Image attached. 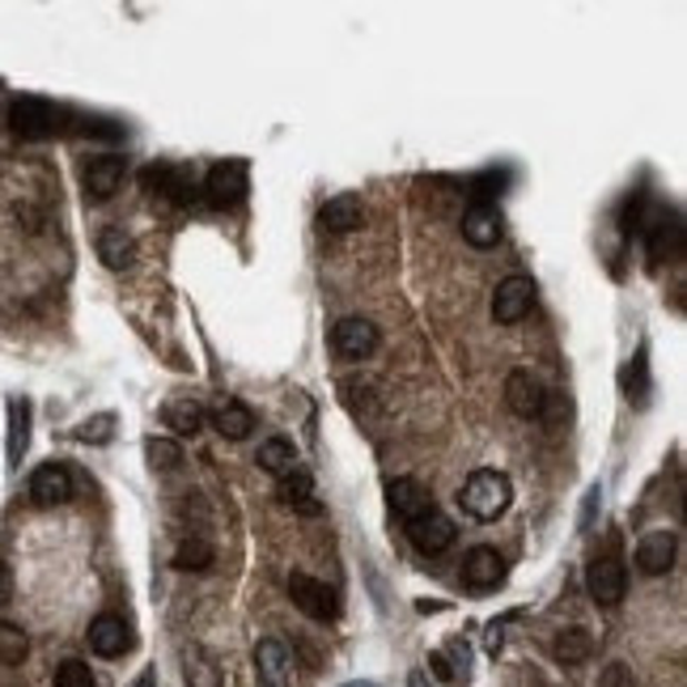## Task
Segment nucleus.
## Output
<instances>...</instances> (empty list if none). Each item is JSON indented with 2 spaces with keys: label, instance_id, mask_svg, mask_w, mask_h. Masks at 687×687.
<instances>
[{
  "label": "nucleus",
  "instance_id": "29",
  "mask_svg": "<svg viewBox=\"0 0 687 687\" xmlns=\"http://www.w3.org/2000/svg\"><path fill=\"white\" fill-rule=\"evenodd\" d=\"M209 565H213V547L204 544V539H188V544H179V552H174V569L204 573Z\"/></svg>",
  "mask_w": 687,
  "mask_h": 687
},
{
  "label": "nucleus",
  "instance_id": "20",
  "mask_svg": "<svg viewBox=\"0 0 687 687\" xmlns=\"http://www.w3.org/2000/svg\"><path fill=\"white\" fill-rule=\"evenodd\" d=\"M9 437H4V454H9V467H22L26 446H30V400L13 395L9 400Z\"/></svg>",
  "mask_w": 687,
  "mask_h": 687
},
{
  "label": "nucleus",
  "instance_id": "25",
  "mask_svg": "<svg viewBox=\"0 0 687 687\" xmlns=\"http://www.w3.org/2000/svg\"><path fill=\"white\" fill-rule=\"evenodd\" d=\"M144 188L153 191V195L162 191V195H170L174 204H188L191 200V183L179 174V170H170V166H149L144 170Z\"/></svg>",
  "mask_w": 687,
  "mask_h": 687
},
{
  "label": "nucleus",
  "instance_id": "12",
  "mask_svg": "<svg viewBox=\"0 0 687 687\" xmlns=\"http://www.w3.org/2000/svg\"><path fill=\"white\" fill-rule=\"evenodd\" d=\"M454 522L442 514V509H428L425 518L407 522V539L416 544V552H425V556H442L446 547H454Z\"/></svg>",
  "mask_w": 687,
  "mask_h": 687
},
{
  "label": "nucleus",
  "instance_id": "5",
  "mask_svg": "<svg viewBox=\"0 0 687 687\" xmlns=\"http://www.w3.org/2000/svg\"><path fill=\"white\" fill-rule=\"evenodd\" d=\"M123 174H128V158L119 153H102V158H90L85 170H81V183H85V200L94 204H107L119 188H123Z\"/></svg>",
  "mask_w": 687,
  "mask_h": 687
},
{
  "label": "nucleus",
  "instance_id": "34",
  "mask_svg": "<svg viewBox=\"0 0 687 687\" xmlns=\"http://www.w3.org/2000/svg\"><path fill=\"white\" fill-rule=\"evenodd\" d=\"M509 619H518V616H505V619H493V624H488V640H484V645H488L493 658H497L501 645H505V624H509Z\"/></svg>",
  "mask_w": 687,
  "mask_h": 687
},
{
  "label": "nucleus",
  "instance_id": "26",
  "mask_svg": "<svg viewBox=\"0 0 687 687\" xmlns=\"http://www.w3.org/2000/svg\"><path fill=\"white\" fill-rule=\"evenodd\" d=\"M594 649V640L586 628H565V633H556V640H552V654H556V663L565 666H577L586 663Z\"/></svg>",
  "mask_w": 687,
  "mask_h": 687
},
{
  "label": "nucleus",
  "instance_id": "3",
  "mask_svg": "<svg viewBox=\"0 0 687 687\" xmlns=\"http://www.w3.org/2000/svg\"><path fill=\"white\" fill-rule=\"evenodd\" d=\"M289 598H293V607H297L302 616L319 619V624H332V619L340 616V594H335L327 582L310 577V573H293V577H289Z\"/></svg>",
  "mask_w": 687,
  "mask_h": 687
},
{
  "label": "nucleus",
  "instance_id": "19",
  "mask_svg": "<svg viewBox=\"0 0 687 687\" xmlns=\"http://www.w3.org/2000/svg\"><path fill=\"white\" fill-rule=\"evenodd\" d=\"M649 260L654 263H675L679 255H684V225H679V216H658L649 230Z\"/></svg>",
  "mask_w": 687,
  "mask_h": 687
},
{
  "label": "nucleus",
  "instance_id": "35",
  "mask_svg": "<svg viewBox=\"0 0 687 687\" xmlns=\"http://www.w3.org/2000/svg\"><path fill=\"white\" fill-rule=\"evenodd\" d=\"M428 666H433V675H437V679H458V670L451 666L446 654H428Z\"/></svg>",
  "mask_w": 687,
  "mask_h": 687
},
{
  "label": "nucleus",
  "instance_id": "13",
  "mask_svg": "<svg viewBox=\"0 0 687 687\" xmlns=\"http://www.w3.org/2000/svg\"><path fill=\"white\" fill-rule=\"evenodd\" d=\"M90 649H94L98 658H123L128 649H132V628H128V619L115 616V612H102V616L90 624Z\"/></svg>",
  "mask_w": 687,
  "mask_h": 687
},
{
  "label": "nucleus",
  "instance_id": "15",
  "mask_svg": "<svg viewBox=\"0 0 687 687\" xmlns=\"http://www.w3.org/2000/svg\"><path fill=\"white\" fill-rule=\"evenodd\" d=\"M544 386L531 378L526 370H514L509 378H505V407L522 416V421H535V416H544Z\"/></svg>",
  "mask_w": 687,
  "mask_h": 687
},
{
  "label": "nucleus",
  "instance_id": "18",
  "mask_svg": "<svg viewBox=\"0 0 687 687\" xmlns=\"http://www.w3.org/2000/svg\"><path fill=\"white\" fill-rule=\"evenodd\" d=\"M637 565L649 577H663L675 565V531H649L637 544Z\"/></svg>",
  "mask_w": 687,
  "mask_h": 687
},
{
  "label": "nucleus",
  "instance_id": "11",
  "mask_svg": "<svg viewBox=\"0 0 687 687\" xmlns=\"http://www.w3.org/2000/svg\"><path fill=\"white\" fill-rule=\"evenodd\" d=\"M332 348L344 361H365L378 348V327L370 319H340L332 327Z\"/></svg>",
  "mask_w": 687,
  "mask_h": 687
},
{
  "label": "nucleus",
  "instance_id": "1",
  "mask_svg": "<svg viewBox=\"0 0 687 687\" xmlns=\"http://www.w3.org/2000/svg\"><path fill=\"white\" fill-rule=\"evenodd\" d=\"M509 501H514V484H509V475L493 472V467L472 472L467 475V484H463V493H458V505H463L475 522H497L501 514L509 509Z\"/></svg>",
  "mask_w": 687,
  "mask_h": 687
},
{
  "label": "nucleus",
  "instance_id": "30",
  "mask_svg": "<svg viewBox=\"0 0 687 687\" xmlns=\"http://www.w3.org/2000/svg\"><path fill=\"white\" fill-rule=\"evenodd\" d=\"M30 654V640L18 624H0V663L4 666H22Z\"/></svg>",
  "mask_w": 687,
  "mask_h": 687
},
{
  "label": "nucleus",
  "instance_id": "14",
  "mask_svg": "<svg viewBox=\"0 0 687 687\" xmlns=\"http://www.w3.org/2000/svg\"><path fill=\"white\" fill-rule=\"evenodd\" d=\"M319 225L327 230V234H353L365 225V204H361V195L353 191H340L332 195L323 209H319Z\"/></svg>",
  "mask_w": 687,
  "mask_h": 687
},
{
  "label": "nucleus",
  "instance_id": "36",
  "mask_svg": "<svg viewBox=\"0 0 687 687\" xmlns=\"http://www.w3.org/2000/svg\"><path fill=\"white\" fill-rule=\"evenodd\" d=\"M13 603V569L0 560V607H9Z\"/></svg>",
  "mask_w": 687,
  "mask_h": 687
},
{
  "label": "nucleus",
  "instance_id": "10",
  "mask_svg": "<svg viewBox=\"0 0 687 687\" xmlns=\"http://www.w3.org/2000/svg\"><path fill=\"white\" fill-rule=\"evenodd\" d=\"M255 675L260 687H293V654L281 637H263L255 645Z\"/></svg>",
  "mask_w": 687,
  "mask_h": 687
},
{
  "label": "nucleus",
  "instance_id": "16",
  "mask_svg": "<svg viewBox=\"0 0 687 687\" xmlns=\"http://www.w3.org/2000/svg\"><path fill=\"white\" fill-rule=\"evenodd\" d=\"M501 234H505V221H501L497 204H472V209L463 213V238L472 242L475 251H488V246H497Z\"/></svg>",
  "mask_w": 687,
  "mask_h": 687
},
{
  "label": "nucleus",
  "instance_id": "33",
  "mask_svg": "<svg viewBox=\"0 0 687 687\" xmlns=\"http://www.w3.org/2000/svg\"><path fill=\"white\" fill-rule=\"evenodd\" d=\"M51 687H98V679H94V670H90V663L69 658V663L55 666V679H51Z\"/></svg>",
  "mask_w": 687,
  "mask_h": 687
},
{
  "label": "nucleus",
  "instance_id": "24",
  "mask_svg": "<svg viewBox=\"0 0 687 687\" xmlns=\"http://www.w3.org/2000/svg\"><path fill=\"white\" fill-rule=\"evenodd\" d=\"M183 675H188V687H221V666L200 645H191L188 654H183Z\"/></svg>",
  "mask_w": 687,
  "mask_h": 687
},
{
  "label": "nucleus",
  "instance_id": "40",
  "mask_svg": "<svg viewBox=\"0 0 687 687\" xmlns=\"http://www.w3.org/2000/svg\"><path fill=\"white\" fill-rule=\"evenodd\" d=\"M340 687H378V684H370V679H356V684H340Z\"/></svg>",
  "mask_w": 687,
  "mask_h": 687
},
{
  "label": "nucleus",
  "instance_id": "9",
  "mask_svg": "<svg viewBox=\"0 0 687 687\" xmlns=\"http://www.w3.org/2000/svg\"><path fill=\"white\" fill-rule=\"evenodd\" d=\"M9 128L22 141H43V137L55 132V111H51V102H43V98H18L9 107Z\"/></svg>",
  "mask_w": 687,
  "mask_h": 687
},
{
  "label": "nucleus",
  "instance_id": "39",
  "mask_svg": "<svg viewBox=\"0 0 687 687\" xmlns=\"http://www.w3.org/2000/svg\"><path fill=\"white\" fill-rule=\"evenodd\" d=\"M407 687H428V679H425V675H421V670H416V675L407 679Z\"/></svg>",
  "mask_w": 687,
  "mask_h": 687
},
{
  "label": "nucleus",
  "instance_id": "8",
  "mask_svg": "<svg viewBox=\"0 0 687 687\" xmlns=\"http://www.w3.org/2000/svg\"><path fill=\"white\" fill-rule=\"evenodd\" d=\"M386 501H391V514L407 526V522L425 518L428 509H437L433 505V493H428L421 479H412V475H400V479H391L386 484Z\"/></svg>",
  "mask_w": 687,
  "mask_h": 687
},
{
  "label": "nucleus",
  "instance_id": "2",
  "mask_svg": "<svg viewBox=\"0 0 687 687\" xmlns=\"http://www.w3.org/2000/svg\"><path fill=\"white\" fill-rule=\"evenodd\" d=\"M586 586H590V598L598 607H619L624 603V590H628V573H624V560H619V547L612 544L603 556L590 560V573H586Z\"/></svg>",
  "mask_w": 687,
  "mask_h": 687
},
{
  "label": "nucleus",
  "instance_id": "6",
  "mask_svg": "<svg viewBox=\"0 0 687 687\" xmlns=\"http://www.w3.org/2000/svg\"><path fill=\"white\" fill-rule=\"evenodd\" d=\"M501 582H505V556H501L497 547L479 544L463 556V586L472 594L497 590Z\"/></svg>",
  "mask_w": 687,
  "mask_h": 687
},
{
  "label": "nucleus",
  "instance_id": "38",
  "mask_svg": "<svg viewBox=\"0 0 687 687\" xmlns=\"http://www.w3.org/2000/svg\"><path fill=\"white\" fill-rule=\"evenodd\" d=\"M132 687H158V679H153V670H144V675H141V679H137V684H132Z\"/></svg>",
  "mask_w": 687,
  "mask_h": 687
},
{
  "label": "nucleus",
  "instance_id": "27",
  "mask_svg": "<svg viewBox=\"0 0 687 687\" xmlns=\"http://www.w3.org/2000/svg\"><path fill=\"white\" fill-rule=\"evenodd\" d=\"M255 463H260L267 475H276V479H281L285 472H293V467H297L293 442H285V437H267V442L260 446V454H255Z\"/></svg>",
  "mask_w": 687,
  "mask_h": 687
},
{
  "label": "nucleus",
  "instance_id": "37",
  "mask_svg": "<svg viewBox=\"0 0 687 687\" xmlns=\"http://www.w3.org/2000/svg\"><path fill=\"white\" fill-rule=\"evenodd\" d=\"M598 497H603V488L594 484L590 493H586V514H582V531H590V518H594V509H598Z\"/></svg>",
  "mask_w": 687,
  "mask_h": 687
},
{
  "label": "nucleus",
  "instance_id": "22",
  "mask_svg": "<svg viewBox=\"0 0 687 687\" xmlns=\"http://www.w3.org/2000/svg\"><path fill=\"white\" fill-rule=\"evenodd\" d=\"M98 260L107 263L111 272H123L137 260V242L123 234L119 225H107V230H98Z\"/></svg>",
  "mask_w": 687,
  "mask_h": 687
},
{
  "label": "nucleus",
  "instance_id": "31",
  "mask_svg": "<svg viewBox=\"0 0 687 687\" xmlns=\"http://www.w3.org/2000/svg\"><path fill=\"white\" fill-rule=\"evenodd\" d=\"M144 454H149V463H153L158 472H174V467L183 463V446L170 442V437H149V442H144Z\"/></svg>",
  "mask_w": 687,
  "mask_h": 687
},
{
  "label": "nucleus",
  "instance_id": "17",
  "mask_svg": "<svg viewBox=\"0 0 687 687\" xmlns=\"http://www.w3.org/2000/svg\"><path fill=\"white\" fill-rule=\"evenodd\" d=\"M30 497L34 505H64L72 497V472L64 463H43L30 475Z\"/></svg>",
  "mask_w": 687,
  "mask_h": 687
},
{
  "label": "nucleus",
  "instance_id": "23",
  "mask_svg": "<svg viewBox=\"0 0 687 687\" xmlns=\"http://www.w3.org/2000/svg\"><path fill=\"white\" fill-rule=\"evenodd\" d=\"M281 497H285V505H293L297 514H323V505L314 501V479H310L306 467H293V472L281 475Z\"/></svg>",
  "mask_w": 687,
  "mask_h": 687
},
{
  "label": "nucleus",
  "instance_id": "32",
  "mask_svg": "<svg viewBox=\"0 0 687 687\" xmlns=\"http://www.w3.org/2000/svg\"><path fill=\"white\" fill-rule=\"evenodd\" d=\"M111 437H115V416H111V412L90 416V421L77 425V442H85V446H107Z\"/></svg>",
  "mask_w": 687,
  "mask_h": 687
},
{
  "label": "nucleus",
  "instance_id": "21",
  "mask_svg": "<svg viewBox=\"0 0 687 687\" xmlns=\"http://www.w3.org/2000/svg\"><path fill=\"white\" fill-rule=\"evenodd\" d=\"M213 428L221 437H230V442H242V437H251V428H255V412L242 400H221L213 407Z\"/></svg>",
  "mask_w": 687,
  "mask_h": 687
},
{
  "label": "nucleus",
  "instance_id": "4",
  "mask_svg": "<svg viewBox=\"0 0 687 687\" xmlns=\"http://www.w3.org/2000/svg\"><path fill=\"white\" fill-rule=\"evenodd\" d=\"M246 191H251V170H246V162H238V158L216 162L209 170V179H204V195H209L213 209H234V204L246 200Z\"/></svg>",
  "mask_w": 687,
  "mask_h": 687
},
{
  "label": "nucleus",
  "instance_id": "28",
  "mask_svg": "<svg viewBox=\"0 0 687 687\" xmlns=\"http://www.w3.org/2000/svg\"><path fill=\"white\" fill-rule=\"evenodd\" d=\"M166 425L179 433V437H195L204 428V407L195 400H174L166 407Z\"/></svg>",
  "mask_w": 687,
  "mask_h": 687
},
{
  "label": "nucleus",
  "instance_id": "7",
  "mask_svg": "<svg viewBox=\"0 0 687 687\" xmlns=\"http://www.w3.org/2000/svg\"><path fill=\"white\" fill-rule=\"evenodd\" d=\"M531 306H535V281L531 276H505L497 293H493V319L505 323V327L522 323L531 314Z\"/></svg>",
  "mask_w": 687,
  "mask_h": 687
}]
</instances>
